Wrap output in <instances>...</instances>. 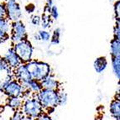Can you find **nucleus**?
<instances>
[{"label":"nucleus","mask_w":120,"mask_h":120,"mask_svg":"<svg viewBox=\"0 0 120 120\" xmlns=\"http://www.w3.org/2000/svg\"><path fill=\"white\" fill-rule=\"evenodd\" d=\"M13 76L21 84H24L32 79L26 66V64H23V63H21L18 67L13 70Z\"/></svg>","instance_id":"obj_8"},{"label":"nucleus","mask_w":120,"mask_h":120,"mask_svg":"<svg viewBox=\"0 0 120 120\" xmlns=\"http://www.w3.org/2000/svg\"><path fill=\"white\" fill-rule=\"evenodd\" d=\"M23 99L21 97H13V98H8V106L10 108H12L13 110L18 111L20 108H22Z\"/></svg>","instance_id":"obj_15"},{"label":"nucleus","mask_w":120,"mask_h":120,"mask_svg":"<svg viewBox=\"0 0 120 120\" xmlns=\"http://www.w3.org/2000/svg\"><path fill=\"white\" fill-rule=\"evenodd\" d=\"M11 22L6 18H0V43L4 42L9 38Z\"/></svg>","instance_id":"obj_11"},{"label":"nucleus","mask_w":120,"mask_h":120,"mask_svg":"<svg viewBox=\"0 0 120 120\" xmlns=\"http://www.w3.org/2000/svg\"><path fill=\"white\" fill-rule=\"evenodd\" d=\"M68 101V97L63 91H58V106H65Z\"/></svg>","instance_id":"obj_22"},{"label":"nucleus","mask_w":120,"mask_h":120,"mask_svg":"<svg viewBox=\"0 0 120 120\" xmlns=\"http://www.w3.org/2000/svg\"><path fill=\"white\" fill-rule=\"evenodd\" d=\"M40 84L43 89H48V90L59 91L60 83L53 75H50L40 82Z\"/></svg>","instance_id":"obj_10"},{"label":"nucleus","mask_w":120,"mask_h":120,"mask_svg":"<svg viewBox=\"0 0 120 120\" xmlns=\"http://www.w3.org/2000/svg\"><path fill=\"white\" fill-rule=\"evenodd\" d=\"M113 38L120 39V26L119 20H117L116 24L113 27Z\"/></svg>","instance_id":"obj_25"},{"label":"nucleus","mask_w":120,"mask_h":120,"mask_svg":"<svg viewBox=\"0 0 120 120\" xmlns=\"http://www.w3.org/2000/svg\"><path fill=\"white\" fill-rule=\"evenodd\" d=\"M37 120H53V119H52L51 117L49 116L48 114L42 113L40 117H39L38 118H37Z\"/></svg>","instance_id":"obj_30"},{"label":"nucleus","mask_w":120,"mask_h":120,"mask_svg":"<svg viewBox=\"0 0 120 120\" xmlns=\"http://www.w3.org/2000/svg\"><path fill=\"white\" fill-rule=\"evenodd\" d=\"M1 77H2V72H0V80H1Z\"/></svg>","instance_id":"obj_33"},{"label":"nucleus","mask_w":120,"mask_h":120,"mask_svg":"<svg viewBox=\"0 0 120 120\" xmlns=\"http://www.w3.org/2000/svg\"><path fill=\"white\" fill-rule=\"evenodd\" d=\"M108 66V61L105 56H99L93 61V68L98 74H102Z\"/></svg>","instance_id":"obj_13"},{"label":"nucleus","mask_w":120,"mask_h":120,"mask_svg":"<svg viewBox=\"0 0 120 120\" xmlns=\"http://www.w3.org/2000/svg\"><path fill=\"white\" fill-rule=\"evenodd\" d=\"M24 116V115L23 114L22 111H20V110L15 111L14 113L13 114V116L11 117V118H10V120H22V118Z\"/></svg>","instance_id":"obj_27"},{"label":"nucleus","mask_w":120,"mask_h":120,"mask_svg":"<svg viewBox=\"0 0 120 120\" xmlns=\"http://www.w3.org/2000/svg\"><path fill=\"white\" fill-rule=\"evenodd\" d=\"M60 35H61V30L60 28L55 29L50 36V44L52 45H58L60 41Z\"/></svg>","instance_id":"obj_19"},{"label":"nucleus","mask_w":120,"mask_h":120,"mask_svg":"<svg viewBox=\"0 0 120 120\" xmlns=\"http://www.w3.org/2000/svg\"><path fill=\"white\" fill-rule=\"evenodd\" d=\"M35 98L41 104L43 109L50 111L58 106V91L42 88L35 95Z\"/></svg>","instance_id":"obj_2"},{"label":"nucleus","mask_w":120,"mask_h":120,"mask_svg":"<svg viewBox=\"0 0 120 120\" xmlns=\"http://www.w3.org/2000/svg\"><path fill=\"white\" fill-rule=\"evenodd\" d=\"M5 7H6V19L9 22L13 23L21 20L22 9L16 1H6Z\"/></svg>","instance_id":"obj_6"},{"label":"nucleus","mask_w":120,"mask_h":120,"mask_svg":"<svg viewBox=\"0 0 120 120\" xmlns=\"http://www.w3.org/2000/svg\"><path fill=\"white\" fill-rule=\"evenodd\" d=\"M13 48L19 58L21 63L26 64L33 60L34 46L28 39L19 41L16 44H14Z\"/></svg>","instance_id":"obj_3"},{"label":"nucleus","mask_w":120,"mask_h":120,"mask_svg":"<svg viewBox=\"0 0 120 120\" xmlns=\"http://www.w3.org/2000/svg\"><path fill=\"white\" fill-rule=\"evenodd\" d=\"M31 24L34 26H40L41 23V17L39 15H33L31 17Z\"/></svg>","instance_id":"obj_26"},{"label":"nucleus","mask_w":120,"mask_h":120,"mask_svg":"<svg viewBox=\"0 0 120 120\" xmlns=\"http://www.w3.org/2000/svg\"><path fill=\"white\" fill-rule=\"evenodd\" d=\"M26 66L31 78L38 82H41L43 79L51 75V67L47 62L32 60L26 63Z\"/></svg>","instance_id":"obj_1"},{"label":"nucleus","mask_w":120,"mask_h":120,"mask_svg":"<svg viewBox=\"0 0 120 120\" xmlns=\"http://www.w3.org/2000/svg\"><path fill=\"white\" fill-rule=\"evenodd\" d=\"M112 71L118 80L120 78V57H112L111 60Z\"/></svg>","instance_id":"obj_17"},{"label":"nucleus","mask_w":120,"mask_h":120,"mask_svg":"<svg viewBox=\"0 0 120 120\" xmlns=\"http://www.w3.org/2000/svg\"><path fill=\"white\" fill-rule=\"evenodd\" d=\"M111 57H120V39L112 38L110 41Z\"/></svg>","instance_id":"obj_16"},{"label":"nucleus","mask_w":120,"mask_h":120,"mask_svg":"<svg viewBox=\"0 0 120 120\" xmlns=\"http://www.w3.org/2000/svg\"><path fill=\"white\" fill-rule=\"evenodd\" d=\"M22 86L25 92H28L29 93L34 95V96L42 89L40 82L35 81V80H34V79H31V80H30L29 82L22 84Z\"/></svg>","instance_id":"obj_12"},{"label":"nucleus","mask_w":120,"mask_h":120,"mask_svg":"<svg viewBox=\"0 0 120 120\" xmlns=\"http://www.w3.org/2000/svg\"><path fill=\"white\" fill-rule=\"evenodd\" d=\"M22 120H35V119H34V118H30V117H28V116H24L22 118Z\"/></svg>","instance_id":"obj_32"},{"label":"nucleus","mask_w":120,"mask_h":120,"mask_svg":"<svg viewBox=\"0 0 120 120\" xmlns=\"http://www.w3.org/2000/svg\"><path fill=\"white\" fill-rule=\"evenodd\" d=\"M113 10H114V14H115L116 20H119V14H120V2H119V0H117L116 2L114 3Z\"/></svg>","instance_id":"obj_24"},{"label":"nucleus","mask_w":120,"mask_h":120,"mask_svg":"<svg viewBox=\"0 0 120 120\" xmlns=\"http://www.w3.org/2000/svg\"><path fill=\"white\" fill-rule=\"evenodd\" d=\"M0 18H6V7L4 3H0Z\"/></svg>","instance_id":"obj_28"},{"label":"nucleus","mask_w":120,"mask_h":120,"mask_svg":"<svg viewBox=\"0 0 120 120\" xmlns=\"http://www.w3.org/2000/svg\"><path fill=\"white\" fill-rule=\"evenodd\" d=\"M50 36L51 34L47 30H41L38 31L37 34L34 36V40H41L43 42H49L50 40Z\"/></svg>","instance_id":"obj_18"},{"label":"nucleus","mask_w":120,"mask_h":120,"mask_svg":"<svg viewBox=\"0 0 120 120\" xmlns=\"http://www.w3.org/2000/svg\"><path fill=\"white\" fill-rule=\"evenodd\" d=\"M109 112L112 117L116 120L120 119V101L119 98H116L111 102L109 106Z\"/></svg>","instance_id":"obj_14"},{"label":"nucleus","mask_w":120,"mask_h":120,"mask_svg":"<svg viewBox=\"0 0 120 120\" xmlns=\"http://www.w3.org/2000/svg\"><path fill=\"white\" fill-rule=\"evenodd\" d=\"M48 14L50 15L51 19H54V20L57 19L59 17V11H58L57 6H56V5H53V6L51 7V8L50 9V11H49Z\"/></svg>","instance_id":"obj_23"},{"label":"nucleus","mask_w":120,"mask_h":120,"mask_svg":"<svg viewBox=\"0 0 120 120\" xmlns=\"http://www.w3.org/2000/svg\"><path fill=\"white\" fill-rule=\"evenodd\" d=\"M0 72H5L7 75H13V70L8 67L5 60H4L2 56H0Z\"/></svg>","instance_id":"obj_21"},{"label":"nucleus","mask_w":120,"mask_h":120,"mask_svg":"<svg viewBox=\"0 0 120 120\" xmlns=\"http://www.w3.org/2000/svg\"><path fill=\"white\" fill-rule=\"evenodd\" d=\"M10 32H11L10 40L13 45L28 39V33H27L26 26L21 20L11 23Z\"/></svg>","instance_id":"obj_5"},{"label":"nucleus","mask_w":120,"mask_h":120,"mask_svg":"<svg viewBox=\"0 0 120 120\" xmlns=\"http://www.w3.org/2000/svg\"><path fill=\"white\" fill-rule=\"evenodd\" d=\"M0 93H4V85L2 80H0Z\"/></svg>","instance_id":"obj_31"},{"label":"nucleus","mask_w":120,"mask_h":120,"mask_svg":"<svg viewBox=\"0 0 120 120\" xmlns=\"http://www.w3.org/2000/svg\"><path fill=\"white\" fill-rule=\"evenodd\" d=\"M6 1H16V0H6Z\"/></svg>","instance_id":"obj_34"},{"label":"nucleus","mask_w":120,"mask_h":120,"mask_svg":"<svg viewBox=\"0 0 120 120\" xmlns=\"http://www.w3.org/2000/svg\"><path fill=\"white\" fill-rule=\"evenodd\" d=\"M52 23V19H50V15L48 14H44L41 17V23L40 25L42 26L43 30H47L48 28H50V24Z\"/></svg>","instance_id":"obj_20"},{"label":"nucleus","mask_w":120,"mask_h":120,"mask_svg":"<svg viewBox=\"0 0 120 120\" xmlns=\"http://www.w3.org/2000/svg\"><path fill=\"white\" fill-rule=\"evenodd\" d=\"M35 9V7L33 4H29L25 6V10L28 14H32Z\"/></svg>","instance_id":"obj_29"},{"label":"nucleus","mask_w":120,"mask_h":120,"mask_svg":"<svg viewBox=\"0 0 120 120\" xmlns=\"http://www.w3.org/2000/svg\"><path fill=\"white\" fill-rule=\"evenodd\" d=\"M24 92V89L22 84L17 80H15L14 78L10 80L4 86V93L8 98H13V97H21L22 98Z\"/></svg>","instance_id":"obj_7"},{"label":"nucleus","mask_w":120,"mask_h":120,"mask_svg":"<svg viewBox=\"0 0 120 120\" xmlns=\"http://www.w3.org/2000/svg\"><path fill=\"white\" fill-rule=\"evenodd\" d=\"M22 112L24 116L30 117L32 118H38L41 115L44 111L41 104L35 98V96H32L30 98L24 99L22 105Z\"/></svg>","instance_id":"obj_4"},{"label":"nucleus","mask_w":120,"mask_h":120,"mask_svg":"<svg viewBox=\"0 0 120 120\" xmlns=\"http://www.w3.org/2000/svg\"><path fill=\"white\" fill-rule=\"evenodd\" d=\"M3 58H4V60H5V62H6L7 65L11 70L15 69L21 64V61H20L19 58L17 54L14 51L13 46L7 49L6 51L4 52Z\"/></svg>","instance_id":"obj_9"}]
</instances>
